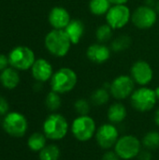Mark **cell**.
<instances>
[{
    "instance_id": "obj_1",
    "label": "cell",
    "mask_w": 159,
    "mask_h": 160,
    "mask_svg": "<svg viewBox=\"0 0 159 160\" xmlns=\"http://www.w3.org/2000/svg\"><path fill=\"white\" fill-rule=\"evenodd\" d=\"M70 126L67 118L57 112H52L47 116L42 124V132L47 139L58 142L67 137Z\"/></svg>"
},
{
    "instance_id": "obj_2",
    "label": "cell",
    "mask_w": 159,
    "mask_h": 160,
    "mask_svg": "<svg viewBox=\"0 0 159 160\" xmlns=\"http://www.w3.org/2000/svg\"><path fill=\"white\" fill-rule=\"evenodd\" d=\"M44 44L47 51L55 57L66 56L72 45L67 34L63 29L51 30L45 37Z\"/></svg>"
},
{
    "instance_id": "obj_3",
    "label": "cell",
    "mask_w": 159,
    "mask_h": 160,
    "mask_svg": "<svg viewBox=\"0 0 159 160\" xmlns=\"http://www.w3.org/2000/svg\"><path fill=\"white\" fill-rule=\"evenodd\" d=\"M97 129L95 119L88 115H78L70 124V132L75 140L81 142H87L95 138Z\"/></svg>"
},
{
    "instance_id": "obj_4",
    "label": "cell",
    "mask_w": 159,
    "mask_h": 160,
    "mask_svg": "<svg viewBox=\"0 0 159 160\" xmlns=\"http://www.w3.org/2000/svg\"><path fill=\"white\" fill-rule=\"evenodd\" d=\"M78 76L77 73L70 68H61L55 72L50 80L52 91L60 95L71 92L77 85Z\"/></svg>"
},
{
    "instance_id": "obj_5",
    "label": "cell",
    "mask_w": 159,
    "mask_h": 160,
    "mask_svg": "<svg viewBox=\"0 0 159 160\" xmlns=\"http://www.w3.org/2000/svg\"><path fill=\"white\" fill-rule=\"evenodd\" d=\"M113 150L122 160L135 159L142 150V140L132 134L120 136Z\"/></svg>"
},
{
    "instance_id": "obj_6",
    "label": "cell",
    "mask_w": 159,
    "mask_h": 160,
    "mask_svg": "<svg viewBox=\"0 0 159 160\" xmlns=\"http://www.w3.org/2000/svg\"><path fill=\"white\" fill-rule=\"evenodd\" d=\"M129 99L131 107L139 112H148L152 111L158 101L155 89L147 86H141L135 89Z\"/></svg>"
},
{
    "instance_id": "obj_7",
    "label": "cell",
    "mask_w": 159,
    "mask_h": 160,
    "mask_svg": "<svg viewBox=\"0 0 159 160\" xmlns=\"http://www.w3.org/2000/svg\"><path fill=\"white\" fill-rule=\"evenodd\" d=\"M7 56L9 66L20 71L31 69L36 61L35 52L27 46H17L13 48Z\"/></svg>"
},
{
    "instance_id": "obj_8",
    "label": "cell",
    "mask_w": 159,
    "mask_h": 160,
    "mask_svg": "<svg viewBox=\"0 0 159 160\" xmlns=\"http://www.w3.org/2000/svg\"><path fill=\"white\" fill-rule=\"evenodd\" d=\"M120 138L119 129L116 125L110 122L101 124L96 132L95 140L97 144L103 150H112Z\"/></svg>"
},
{
    "instance_id": "obj_9",
    "label": "cell",
    "mask_w": 159,
    "mask_h": 160,
    "mask_svg": "<svg viewBox=\"0 0 159 160\" xmlns=\"http://www.w3.org/2000/svg\"><path fill=\"white\" fill-rule=\"evenodd\" d=\"M135 82L128 75H120L113 79L109 84V91L111 96L116 100H125L132 95L135 88Z\"/></svg>"
},
{
    "instance_id": "obj_10",
    "label": "cell",
    "mask_w": 159,
    "mask_h": 160,
    "mask_svg": "<svg viewBox=\"0 0 159 160\" xmlns=\"http://www.w3.org/2000/svg\"><path fill=\"white\" fill-rule=\"evenodd\" d=\"M3 128L8 135L21 138L26 133L28 123L23 114L18 112H12L6 114L3 120Z\"/></svg>"
},
{
    "instance_id": "obj_11",
    "label": "cell",
    "mask_w": 159,
    "mask_h": 160,
    "mask_svg": "<svg viewBox=\"0 0 159 160\" xmlns=\"http://www.w3.org/2000/svg\"><path fill=\"white\" fill-rule=\"evenodd\" d=\"M131 11L126 5H112L106 13L107 23L114 30L125 27L131 20Z\"/></svg>"
},
{
    "instance_id": "obj_12",
    "label": "cell",
    "mask_w": 159,
    "mask_h": 160,
    "mask_svg": "<svg viewBox=\"0 0 159 160\" xmlns=\"http://www.w3.org/2000/svg\"><path fill=\"white\" fill-rule=\"evenodd\" d=\"M133 24L139 29H149L157 21V12L150 6H141L131 14Z\"/></svg>"
},
{
    "instance_id": "obj_13",
    "label": "cell",
    "mask_w": 159,
    "mask_h": 160,
    "mask_svg": "<svg viewBox=\"0 0 159 160\" xmlns=\"http://www.w3.org/2000/svg\"><path fill=\"white\" fill-rule=\"evenodd\" d=\"M130 76L136 84L140 86H147L153 81L154 71L148 62L144 60H139L132 65Z\"/></svg>"
},
{
    "instance_id": "obj_14",
    "label": "cell",
    "mask_w": 159,
    "mask_h": 160,
    "mask_svg": "<svg viewBox=\"0 0 159 160\" xmlns=\"http://www.w3.org/2000/svg\"><path fill=\"white\" fill-rule=\"evenodd\" d=\"M31 74L37 82H46L52 79L53 75V68L48 60L38 58L36 59L31 68Z\"/></svg>"
},
{
    "instance_id": "obj_15",
    "label": "cell",
    "mask_w": 159,
    "mask_h": 160,
    "mask_svg": "<svg viewBox=\"0 0 159 160\" xmlns=\"http://www.w3.org/2000/svg\"><path fill=\"white\" fill-rule=\"evenodd\" d=\"M49 22L53 29H65L71 21L69 12L63 7H54L51 9L48 17Z\"/></svg>"
},
{
    "instance_id": "obj_16",
    "label": "cell",
    "mask_w": 159,
    "mask_h": 160,
    "mask_svg": "<svg viewBox=\"0 0 159 160\" xmlns=\"http://www.w3.org/2000/svg\"><path fill=\"white\" fill-rule=\"evenodd\" d=\"M87 58L96 64H103L111 57V49L103 43H94L87 48Z\"/></svg>"
},
{
    "instance_id": "obj_17",
    "label": "cell",
    "mask_w": 159,
    "mask_h": 160,
    "mask_svg": "<svg viewBox=\"0 0 159 160\" xmlns=\"http://www.w3.org/2000/svg\"><path fill=\"white\" fill-rule=\"evenodd\" d=\"M127 117V109L122 102H114L110 105L107 111L108 121L112 124L118 125L123 123Z\"/></svg>"
},
{
    "instance_id": "obj_18",
    "label": "cell",
    "mask_w": 159,
    "mask_h": 160,
    "mask_svg": "<svg viewBox=\"0 0 159 160\" xmlns=\"http://www.w3.org/2000/svg\"><path fill=\"white\" fill-rule=\"evenodd\" d=\"M21 78L17 69L12 67H7L0 72V83L6 89L12 90L20 83Z\"/></svg>"
},
{
    "instance_id": "obj_19",
    "label": "cell",
    "mask_w": 159,
    "mask_h": 160,
    "mask_svg": "<svg viewBox=\"0 0 159 160\" xmlns=\"http://www.w3.org/2000/svg\"><path fill=\"white\" fill-rule=\"evenodd\" d=\"M64 30L67 34L71 43L78 44L84 34V24L81 20H71Z\"/></svg>"
},
{
    "instance_id": "obj_20",
    "label": "cell",
    "mask_w": 159,
    "mask_h": 160,
    "mask_svg": "<svg viewBox=\"0 0 159 160\" xmlns=\"http://www.w3.org/2000/svg\"><path fill=\"white\" fill-rule=\"evenodd\" d=\"M111 93L109 91V88L106 87H100L96 89L90 98V102L92 103V105L97 106V107H101L106 105L110 98H111Z\"/></svg>"
},
{
    "instance_id": "obj_21",
    "label": "cell",
    "mask_w": 159,
    "mask_h": 160,
    "mask_svg": "<svg viewBox=\"0 0 159 160\" xmlns=\"http://www.w3.org/2000/svg\"><path fill=\"white\" fill-rule=\"evenodd\" d=\"M47 145L46 136L40 132L33 133L27 140V146L33 152H40Z\"/></svg>"
},
{
    "instance_id": "obj_22",
    "label": "cell",
    "mask_w": 159,
    "mask_h": 160,
    "mask_svg": "<svg viewBox=\"0 0 159 160\" xmlns=\"http://www.w3.org/2000/svg\"><path fill=\"white\" fill-rule=\"evenodd\" d=\"M142 147L149 151H155L159 148V131L151 130L144 134L142 139Z\"/></svg>"
},
{
    "instance_id": "obj_23",
    "label": "cell",
    "mask_w": 159,
    "mask_h": 160,
    "mask_svg": "<svg viewBox=\"0 0 159 160\" xmlns=\"http://www.w3.org/2000/svg\"><path fill=\"white\" fill-rule=\"evenodd\" d=\"M112 3L109 0H90L89 9L97 16H101L106 14L112 7Z\"/></svg>"
},
{
    "instance_id": "obj_24",
    "label": "cell",
    "mask_w": 159,
    "mask_h": 160,
    "mask_svg": "<svg viewBox=\"0 0 159 160\" xmlns=\"http://www.w3.org/2000/svg\"><path fill=\"white\" fill-rule=\"evenodd\" d=\"M60 157L61 151L56 144L46 145L38 154L39 160H59Z\"/></svg>"
},
{
    "instance_id": "obj_25",
    "label": "cell",
    "mask_w": 159,
    "mask_h": 160,
    "mask_svg": "<svg viewBox=\"0 0 159 160\" xmlns=\"http://www.w3.org/2000/svg\"><path fill=\"white\" fill-rule=\"evenodd\" d=\"M45 105L47 109L52 112H55L56 111H58L62 105V98L60 97V94L54 91L49 92L45 98Z\"/></svg>"
},
{
    "instance_id": "obj_26",
    "label": "cell",
    "mask_w": 159,
    "mask_h": 160,
    "mask_svg": "<svg viewBox=\"0 0 159 160\" xmlns=\"http://www.w3.org/2000/svg\"><path fill=\"white\" fill-rule=\"evenodd\" d=\"M130 45H131L130 37L127 35H122L117 37L115 39H113V41L111 44V49L115 52H119L127 50Z\"/></svg>"
},
{
    "instance_id": "obj_27",
    "label": "cell",
    "mask_w": 159,
    "mask_h": 160,
    "mask_svg": "<svg viewBox=\"0 0 159 160\" xmlns=\"http://www.w3.org/2000/svg\"><path fill=\"white\" fill-rule=\"evenodd\" d=\"M112 28L108 24H102L97 28L96 31V38L99 43H104L111 39L112 36Z\"/></svg>"
},
{
    "instance_id": "obj_28",
    "label": "cell",
    "mask_w": 159,
    "mask_h": 160,
    "mask_svg": "<svg viewBox=\"0 0 159 160\" xmlns=\"http://www.w3.org/2000/svg\"><path fill=\"white\" fill-rule=\"evenodd\" d=\"M92 103L85 98H79L74 102V110L78 115H88L91 112Z\"/></svg>"
},
{
    "instance_id": "obj_29",
    "label": "cell",
    "mask_w": 159,
    "mask_h": 160,
    "mask_svg": "<svg viewBox=\"0 0 159 160\" xmlns=\"http://www.w3.org/2000/svg\"><path fill=\"white\" fill-rule=\"evenodd\" d=\"M101 160H122L119 156L114 152V150H107L102 158H101Z\"/></svg>"
},
{
    "instance_id": "obj_30",
    "label": "cell",
    "mask_w": 159,
    "mask_h": 160,
    "mask_svg": "<svg viewBox=\"0 0 159 160\" xmlns=\"http://www.w3.org/2000/svg\"><path fill=\"white\" fill-rule=\"evenodd\" d=\"M8 111V103L5 98L0 96V115H4Z\"/></svg>"
},
{
    "instance_id": "obj_31",
    "label": "cell",
    "mask_w": 159,
    "mask_h": 160,
    "mask_svg": "<svg viewBox=\"0 0 159 160\" xmlns=\"http://www.w3.org/2000/svg\"><path fill=\"white\" fill-rule=\"evenodd\" d=\"M152 151H149L147 149H142L140 155L138 156V160H152Z\"/></svg>"
},
{
    "instance_id": "obj_32",
    "label": "cell",
    "mask_w": 159,
    "mask_h": 160,
    "mask_svg": "<svg viewBox=\"0 0 159 160\" xmlns=\"http://www.w3.org/2000/svg\"><path fill=\"white\" fill-rule=\"evenodd\" d=\"M9 65V62H8V56L3 54V53H0V72L2 70H4L5 68H7Z\"/></svg>"
},
{
    "instance_id": "obj_33",
    "label": "cell",
    "mask_w": 159,
    "mask_h": 160,
    "mask_svg": "<svg viewBox=\"0 0 159 160\" xmlns=\"http://www.w3.org/2000/svg\"><path fill=\"white\" fill-rule=\"evenodd\" d=\"M112 5H126L129 0H109Z\"/></svg>"
},
{
    "instance_id": "obj_34",
    "label": "cell",
    "mask_w": 159,
    "mask_h": 160,
    "mask_svg": "<svg viewBox=\"0 0 159 160\" xmlns=\"http://www.w3.org/2000/svg\"><path fill=\"white\" fill-rule=\"evenodd\" d=\"M154 122L159 128V108H157L154 113Z\"/></svg>"
},
{
    "instance_id": "obj_35",
    "label": "cell",
    "mask_w": 159,
    "mask_h": 160,
    "mask_svg": "<svg viewBox=\"0 0 159 160\" xmlns=\"http://www.w3.org/2000/svg\"><path fill=\"white\" fill-rule=\"evenodd\" d=\"M155 92H156V95H157V100L159 101V86H157L156 89H155Z\"/></svg>"
},
{
    "instance_id": "obj_36",
    "label": "cell",
    "mask_w": 159,
    "mask_h": 160,
    "mask_svg": "<svg viewBox=\"0 0 159 160\" xmlns=\"http://www.w3.org/2000/svg\"><path fill=\"white\" fill-rule=\"evenodd\" d=\"M156 10H157V14H159V1L157 3V5H156Z\"/></svg>"
}]
</instances>
